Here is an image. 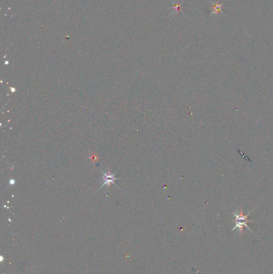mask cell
<instances>
[{
    "instance_id": "cell-2",
    "label": "cell",
    "mask_w": 273,
    "mask_h": 274,
    "mask_svg": "<svg viewBox=\"0 0 273 274\" xmlns=\"http://www.w3.org/2000/svg\"><path fill=\"white\" fill-rule=\"evenodd\" d=\"M222 4L216 2V3H212V7H211V14H215V15H218L222 11Z\"/></svg>"
},
{
    "instance_id": "cell-1",
    "label": "cell",
    "mask_w": 273,
    "mask_h": 274,
    "mask_svg": "<svg viewBox=\"0 0 273 274\" xmlns=\"http://www.w3.org/2000/svg\"><path fill=\"white\" fill-rule=\"evenodd\" d=\"M250 213H248L247 215H244L243 213L242 208H239L235 212H232V215H233L234 218H235V225L231 229V232L233 231L238 230L240 233V234H242L243 232H244V228H247L249 231L252 232V230H251V228H249L247 224L248 222L254 221L252 220H249L248 217L250 215Z\"/></svg>"
}]
</instances>
